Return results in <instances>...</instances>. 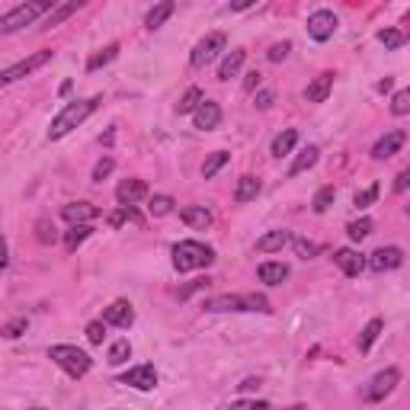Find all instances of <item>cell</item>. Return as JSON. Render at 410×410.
Listing matches in <instances>:
<instances>
[{
    "mask_svg": "<svg viewBox=\"0 0 410 410\" xmlns=\"http://www.w3.org/2000/svg\"><path fill=\"white\" fill-rule=\"evenodd\" d=\"M100 106V97H90V100H74L68 103L55 119H52V128H49V141H61L68 132H74L80 122H87L93 109Z\"/></svg>",
    "mask_w": 410,
    "mask_h": 410,
    "instance_id": "cell-1",
    "label": "cell"
},
{
    "mask_svg": "<svg viewBox=\"0 0 410 410\" xmlns=\"http://www.w3.org/2000/svg\"><path fill=\"white\" fill-rule=\"evenodd\" d=\"M52 0H26L20 7H13L10 13L0 16V35H10V32H20L23 26H32L39 16L52 13Z\"/></svg>",
    "mask_w": 410,
    "mask_h": 410,
    "instance_id": "cell-2",
    "label": "cell"
},
{
    "mask_svg": "<svg viewBox=\"0 0 410 410\" xmlns=\"http://www.w3.org/2000/svg\"><path fill=\"white\" fill-rule=\"evenodd\" d=\"M212 263H215V251L199 241H180L174 247L176 272H193V270H202V266H212Z\"/></svg>",
    "mask_w": 410,
    "mask_h": 410,
    "instance_id": "cell-3",
    "label": "cell"
},
{
    "mask_svg": "<svg viewBox=\"0 0 410 410\" xmlns=\"http://www.w3.org/2000/svg\"><path fill=\"white\" fill-rule=\"evenodd\" d=\"M49 359L61 368L64 375H71V378H84L87 372H90V366H93L90 356H87L84 349L71 346V343H58V346H52L49 349Z\"/></svg>",
    "mask_w": 410,
    "mask_h": 410,
    "instance_id": "cell-4",
    "label": "cell"
},
{
    "mask_svg": "<svg viewBox=\"0 0 410 410\" xmlns=\"http://www.w3.org/2000/svg\"><path fill=\"white\" fill-rule=\"evenodd\" d=\"M205 311L222 314V311H270V301L263 295H218V299L205 301Z\"/></svg>",
    "mask_w": 410,
    "mask_h": 410,
    "instance_id": "cell-5",
    "label": "cell"
},
{
    "mask_svg": "<svg viewBox=\"0 0 410 410\" xmlns=\"http://www.w3.org/2000/svg\"><path fill=\"white\" fill-rule=\"evenodd\" d=\"M49 61H52V49H39V52H32L29 58H23V61L10 64L7 71H0V90L10 87V84H16V80H23V77H29L32 71H39L42 64H49Z\"/></svg>",
    "mask_w": 410,
    "mask_h": 410,
    "instance_id": "cell-6",
    "label": "cell"
},
{
    "mask_svg": "<svg viewBox=\"0 0 410 410\" xmlns=\"http://www.w3.org/2000/svg\"><path fill=\"white\" fill-rule=\"evenodd\" d=\"M224 45H228L224 32H209L202 42H195L193 55H189V64L193 68H205V64H212L218 58V52H224Z\"/></svg>",
    "mask_w": 410,
    "mask_h": 410,
    "instance_id": "cell-7",
    "label": "cell"
},
{
    "mask_svg": "<svg viewBox=\"0 0 410 410\" xmlns=\"http://www.w3.org/2000/svg\"><path fill=\"white\" fill-rule=\"evenodd\" d=\"M397 382H401V372H397L394 366L391 368H385V372H378L375 378H372V382L366 385V388H362V397H366V401H385V397L391 394V391L397 388Z\"/></svg>",
    "mask_w": 410,
    "mask_h": 410,
    "instance_id": "cell-8",
    "label": "cell"
},
{
    "mask_svg": "<svg viewBox=\"0 0 410 410\" xmlns=\"http://www.w3.org/2000/svg\"><path fill=\"white\" fill-rule=\"evenodd\" d=\"M337 32V13L334 10H314L308 16V35H311L314 42H327V39H334Z\"/></svg>",
    "mask_w": 410,
    "mask_h": 410,
    "instance_id": "cell-9",
    "label": "cell"
},
{
    "mask_svg": "<svg viewBox=\"0 0 410 410\" xmlns=\"http://www.w3.org/2000/svg\"><path fill=\"white\" fill-rule=\"evenodd\" d=\"M119 385H128L135 391H154L157 388V372H154V366H135L119 378Z\"/></svg>",
    "mask_w": 410,
    "mask_h": 410,
    "instance_id": "cell-10",
    "label": "cell"
},
{
    "mask_svg": "<svg viewBox=\"0 0 410 410\" xmlns=\"http://www.w3.org/2000/svg\"><path fill=\"white\" fill-rule=\"evenodd\" d=\"M404 263V251L401 247H378L372 257L366 260V266L372 272H388V270H397Z\"/></svg>",
    "mask_w": 410,
    "mask_h": 410,
    "instance_id": "cell-11",
    "label": "cell"
},
{
    "mask_svg": "<svg viewBox=\"0 0 410 410\" xmlns=\"http://www.w3.org/2000/svg\"><path fill=\"white\" fill-rule=\"evenodd\" d=\"M404 141H407V132H404V128H391L388 135H382V138L375 141V147H372V157H375V160L394 157V154L404 147Z\"/></svg>",
    "mask_w": 410,
    "mask_h": 410,
    "instance_id": "cell-12",
    "label": "cell"
},
{
    "mask_svg": "<svg viewBox=\"0 0 410 410\" xmlns=\"http://www.w3.org/2000/svg\"><path fill=\"white\" fill-rule=\"evenodd\" d=\"M145 195H147L145 180H122L116 186V199H119V205H122V209H132V205H138Z\"/></svg>",
    "mask_w": 410,
    "mask_h": 410,
    "instance_id": "cell-13",
    "label": "cell"
},
{
    "mask_svg": "<svg viewBox=\"0 0 410 410\" xmlns=\"http://www.w3.org/2000/svg\"><path fill=\"white\" fill-rule=\"evenodd\" d=\"M61 218L71 224H90L93 218H100V209L93 202H68L61 209Z\"/></svg>",
    "mask_w": 410,
    "mask_h": 410,
    "instance_id": "cell-14",
    "label": "cell"
},
{
    "mask_svg": "<svg viewBox=\"0 0 410 410\" xmlns=\"http://www.w3.org/2000/svg\"><path fill=\"white\" fill-rule=\"evenodd\" d=\"M193 122H195V128H202V132L218 128V122H222V106L212 103V100H202L199 109L193 112Z\"/></svg>",
    "mask_w": 410,
    "mask_h": 410,
    "instance_id": "cell-15",
    "label": "cell"
},
{
    "mask_svg": "<svg viewBox=\"0 0 410 410\" xmlns=\"http://www.w3.org/2000/svg\"><path fill=\"white\" fill-rule=\"evenodd\" d=\"M103 324H112V327H132L135 324V311L128 301H112L109 308H103Z\"/></svg>",
    "mask_w": 410,
    "mask_h": 410,
    "instance_id": "cell-16",
    "label": "cell"
},
{
    "mask_svg": "<svg viewBox=\"0 0 410 410\" xmlns=\"http://www.w3.org/2000/svg\"><path fill=\"white\" fill-rule=\"evenodd\" d=\"M180 222L193 231H209L215 218H212V212L205 205H186V209H180Z\"/></svg>",
    "mask_w": 410,
    "mask_h": 410,
    "instance_id": "cell-17",
    "label": "cell"
},
{
    "mask_svg": "<svg viewBox=\"0 0 410 410\" xmlns=\"http://www.w3.org/2000/svg\"><path fill=\"white\" fill-rule=\"evenodd\" d=\"M334 263L340 266L343 270V276H359L362 270H366V257H362V253H356V251H349V247H343V251H337L334 253Z\"/></svg>",
    "mask_w": 410,
    "mask_h": 410,
    "instance_id": "cell-18",
    "label": "cell"
},
{
    "mask_svg": "<svg viewBox=\"0 0 410 410\" xmlns=\"http://www.w3.org/2000/svg\"><path fill=\"white\" fill-rule=\"evenodd\" d=\"M289 241H292V231H285V228L266 231V234L257 241V253H276V251H282Z\"/></svg>",
    "mask_w": 410,
    "mask_h": 410,
    "instance_id": "cell-19",
    "label": "cell"
},
{
    "mask_svg": "<svg viewBox=\"0 0 410 410\" xmlns=\"http://www.w3.org/2000/svg\"><path fill=\"white\" fill-rule=\"evenodd\" d=\"M330 90H334V74H318L311 84H308L305 100L308 103H324V100L330 97Z\"/></svg>",
    "mask_w": 410,
    "mask_h": 410,
    "instance_id": "cell-20",
    "label": "cell"
},
{
    "mask_svg": "<svg viewBox=\"0 0 410 410\" xmlns=\"http://www.w3.org/2000/svg\"><path fill=\"white\" fill-rule=\"evenodd\" d=\"M243 58H247V52H243V49L228 52V55L222 58V64H218V80H231V77L243 68Z\"/></svg>",
    "mask_w": 410,
    "mask_h": 410,
    "instance_id": "cell-21",
    "label": "cell"
},
{
    "mask_svg": "<svg viewBox=\"0 0 410 410\" xmlns=\"http://www.w3.org/2000/svg\"><path fill=\"white\" fill-rule=\"evenodd\" d=\"M257 276L263 285H282L285 279H289V266L285 263H260Z\"/></svg>",
    "mask_w": 410,
    "mask_h": 410,
    "instance_id": "cell-22",
    "label": "cell"
},
{
    "mask_svg": "<svg viewBox=\"0 0 410 410\" xmlns=\"http://www.w3.org/2000/svg\"><path fill=\"white\" fill-rule=\"evenodd\" d=\"M260 189H263V186H260L257 176H251V174L241 176L237 186H234V202H241V205H243V202H253L260 195Z\"/></svg>",
    "mask_w": 410,
    "mask_h": 410,
    "instance_id": "cell-23",
    "label": "cell"
},
{
    "mask_svg": "<svg viewBox=\"0 0 410 410\" xmlns=\"http://www.w3.org/2000/svg\"><path fill=\"white\" fill-rule=\"evenodd\" d=\"M174 10H176V4H174V0H164V4H157V7H154L151 13L145 16V26L151 29V32H154V29H160V26H164V23L170 20V16H174Z\"/></svg>",
    "mask_w": 410,
    "mask_h": 410,
    "instance_id": "cell-24",
    "label": "cell"
},
{
    "mask_svg": "<svg viewBox=\"0 0 410 410\" xmlns=\"http://www.w3.org/2000/svg\"><path fill=\"white\" fill-rule=\"evenodd\" d=\"M318 157H320V147L318 145H308L305 151L295 157L292 167H289V176H299V174H305V170H311L314 164H318Z\"/></svg>",
    "mask_w": 410,
    "mask_h": 410,
    "instance_id": "cell-25",
    "label": "cell"
},
{
    "mask_svg": "<svg viewBox=\"0 0 410 410\" xmlns=\"http://www.w3.org/2000/svg\"><path fill=\"white\" fill-rule=\"evenodd\" d=\"M385 330V320L375 318V320H368L366 327H362V334H359V353H368L372 349V343L378 340V334Z\"/></svg>",
    "mask_w": 410,
    "mask_h": 410,
    "instance_id": "cell-26",
    "label": "cell"
},
{
    "mask_svg": "<svg viewBox=\"0 0 410 410\" xmlns=\"http://www.w3.org/2000/svg\"><path fill=\"white\" fill-rule=\"evenodd\" d=\"M295 145H299V132H295V128H285V132H279L276 138H272V154H276V157H285V154H292Z\"/></svg>",
    "mask_w": 410,
    "mask_h": 410,
    "instance_id": "cell-27",
    "label": "cell"
},
{
    "mask_svg": "<svg viewBox=\"0 0 410 410\" xmlns=\"http://www.w3.org/2000/svg\"><path fill=\"white\" fill-rule=\"evenodd\" d=\"M90 231H93L90 224H71V231L64 234V251L74 253L77 247H80V243H84L87 237H90Z\"/></svg>",
    "mask_w": 410,
    "mask_h": 410,
    "instance_id": "cell-28",
    "label": "cell"
},
{
    "mask_svg": "<svg viewBox=\"0 0 410 410\" xmlns=\"http://www.w3.org/2000/svg\"><path fill=\"white\" fill-rule=\"evenodd\" d=\"M334 199H337V189L334 186H320L318 193H314V202H311V209L318 212V215H324L330 205H334Z\"/></svg>",
    "mask_w": 410,
    "mask_h": 410,
    "instance_id": "cell-29",
    "label": "cell"
},
{
    "mask_svg": "<svg viewBox=\"0 0 410 410\" xmlns=\"http://www.w3.org/2000/svg\"><path fill=\"white\" fill-rule=\"evenodd\" d=\"M228 160H231V154H228V151H215V154H209V160L202 164V176H205V180H212V176H215L218 170H222L224 164H228Z\"/></svg>",
    "mask_w": 410,
    "mask_h": 410,
    "instance_id": "cell-30",
    "label": "cell"
},
{
    "mask_svg": "<svg viewBox=\"0 0 410 410\" xmlns=\"http://www.w3.org/2000/svg\"><path fill=\"white\" fill-rule=\"evenodd\" d=\"M202 100H205V97H202L199 87H189V90L183 93V100L176 103V112H180V116H186V112H195V109H199Z\"/></svg>",
    "mask_w": 410,
    "mask_h": 410,
    "instance_id": "cell-31",
    "label": "cell"
},
{
    "mask_svg": "<svg viewBox=\"0 0 410 410\" xmlns=\"http://www.w3.org/2000/svg\"><path fill=\"white\" fill-rule=\"evenodd\" d=\"M116 55H119V45L112 42V45H106V49H100L97 55H90V61H87V71H100L103 64H109V61H116Z\"/></svg>",
    "mask_w": 410,
    "mask_h": 410,
    "instance_id": "cell-32",
    "label": "cell"
},
{
    "mask_svg": "<svg viewBox=\"0 0 410 410\" xmlns=\"http://www.w3.org/2000/svg\"><path fill=\"white\" fill-rule=\"evenodd\" d=\"M80 7H84L80 0H68V4H61V7L52 10V13H49V23H45V26H58V23H64L71 13H77Z\"/></svg>",
    "mask_w": 410,
    "mask_h": 410,
    "instance_id": "cell-33",
    "label": "cell"
},
{
    "mask_svg": "<svg viewBox=\"0 0 410 410\" xmlns=\"http://www.w3.org/2000/svg\"><path fill=\"white\" fill-rule=\"evenodd\" d=\"M106 359H109V366H122V362H128V359H132V343L116 340L109 346V356H106Z\"/></svg>",
    "mask_w": 410,
    "mask_h": 410,
    "instance_id": "cell-34",
    "label": "cell"
},
{
    "mask_svg": "<svg viewBox=\"0 0 410 410\" xmlns=\"http://www.w3.org/2000/svg\"><path fill=\"white\" fill-rule=\"evenodd\" d=\"M292 251H295V257H301V260H311V257H318L320 253V243H314V241H305V237H295L292 234Z\"/></svg>",
    "mask_w": 410,
    "mask_h": 410,
    "instance_id": "cell-35",
    "label": "cell"
},
{
    "mask_svg": "<svg viewBox=\"0 0 410 410\" xmlns=\"http://www.w3.org/2000/svg\"><path fill=\"white\" fill-rule=\"evenodd\" d=\"M372 228H375V224H372V218H359V222H349L346 224V234H349V241H366L368 234H372Z\"/></svg>",
    "mask_w": 410,
    "mask_h": 410,
    "instance_id": "cell-36",
    "label": "cell"
},
{
    "mask_svg": "<svg viewBox=\"0 0 410 410\" xmlns=\"http://www.w3.org/2000/svg\"><path fill=\"white\" fill-rule=\"evenodd\" d=\"M147 212H151L154 218H164L174 212V199L170 195H151V205H147Z\"/></svg>",
    "mask_w": 410,
    "mask_h": 410,
    "instance_id": "cell-37",
    "label": "cell"
},
{
    "mask_svg": "<svg viewBox=\"0 0 410 410\" xmlns=\"http://www.w3.org/2000/svg\"><path fill=\"white\" fill-rule=\"evenodd\" d=\"M378 42H382L385 49H391V52H394V49H401V45L407 42V39H404V32H401V29H382V32H378Z\"/></svg>",
    "mask_w": 410,
    "mask_h": 410,
    "instance_id": "cell-38",
    "label": "cell"
},
{
    "mask_svg": "<svg viewBox=\"0 0 410 410\" xmlns=\"http://www.w3.org/2000/svg\"><path fill=\"white\" fill-rule=\"evenodd\" d=\"M26 327H29L26 318H16V320H10V324L0 327V337H4V340H16V337L26 334Z\"/></svg>",
    "mask_w": 410,
    "mask_h": 410,
    "instance_id": "cell-39",
    "label": "cell"
},
{
    "mask_svg": "<svg viewBox=\"0 0 410 410\" xmlns=\"http://www.w3.org/2000/svg\"><path fill=\"white\" fill-rule=\"evenodd\" d=\"M378 183H372L368 189H362V193H356V199H353V205L356 209H368V205H375V199H378Z\"/></svg>",
    "mask_w": 410,
    "mask_h": 410,
    "instance_id": "cell-40",
    "label": "cell"
},
{
    "mask_svg": "<svg viewBox=\"0 0 410 410\" xmlns=\"http://www.w3.org/2000/svg\"><path fill=\"white\" fill-rule=\"evenodd\" d=\"M112 170H116V160H112L109 154H103V157L97 160V167H93V183H103Z\"/></svg>",
    "mask_w": 410,
    "mask_h": 410,
    "instance_id": "cell-41",
    "label": "cell"
},
{
    "mask_svg": "<svg viewBox=\"0 0 410 410\" xmlns=\"http://www.w3.org/2000/svg\"><path fill=\"white\" fill-rule=\"evenodd\" d=\"M391 112H394V116H407L410 112V90L394 93V100H391Z\"/></svg>",
    "mask_w": 410,
    "mask_h": 410,
    "instance_id": "cell-42",
    "label": "cell"
},
{
    "mask_svg": "<svg viewBox=\"0 0 410 410\" xmlns=\"http://www.w3.org/2000/svg\"><path fill=\"white\" fill-rule=\"evenodd\" d=\"M103 337H106V324L103 320H90V324H87V340H90L93 346H100Z\"/></svg>",
    "mask_w": 410,
    "mask_h": 410,
    "instance_id": "cell-43",
    "label": "cell"
},
{
    "mask_svg": "<svg viewBox=\"0 0 410 410\" xmlns=\"http://www.w3.org/2000/svg\"><path fill=\"white\" fill-rule=\"evenodd\" d=\"M289 52H292V45H289V42H276L270 52H266V58H270V61H285Z\"/></svg>",
    "mask_w": 410,
    "mask_h": 410,
    "instance_id": "cell-44",
    "label": "cell"
},
{
    "mask_svg": "<svg viewBox=\"0 0 410 410\" xmlns=\"http://www.w3.org/2000/svg\"><path fill=\"white\" fill-rule=\"evenodd\" d=\"M231 410H270V404L266 401H234Z\"/></svg>",
    "mask_w": 410,
    "mask_h": 410,
    "instance_id": "cell-45",
    "label": "cell"
},
{
    "mask_svg": "<svg viewBox=\"0 0 410 410\" xmlns=\"http://www.w3.org/2000/svg\"><path fill=\"white\" fill-rule=\"evenodd\" d=\"M272 90H257V97H253V106H257V109H270L272 106Z\"/></svg>",
    "mask_w": 410,
    "mask_h": 410,
    "instance_id": "cell-46",
    "label": "cell"
},
{
    "mask_svg": "<svg viewBox=\"0 0 410 410\" xmlns=\"http://www.w3.org/2000/svg\"><path fill=\"white\" fill-rule=\"evenodd\" d=\"M35 228H39V241H42V243H52V241H55V228H52V224L45 222V218H42L39 224H35Z\"/></svg>",
    "mask_w": 410,
    "mask_h": 410,
    "instance_id": "cell-47",
    "label": "cell"
},
{
    "mask_svg": "<svg viewBox=\"0 0 410 410\" xmlns=\"http://www.w3.org/2000/svg\"><path fill=\"white\" fill-rule=\"evenodd\" d=\"M205 285H209V279H195L193 285H186V289H180V299H189V295H193L195 289H205Z\"/></svg>",
    "mask_w": 410,
    "mask_h": 410,
    "instance_id": "cell-48",
    "label": "cell"
},
{
    "mask_svg": "<svg viewBox=\"0 0 410 410\" xmlns=\"http://www.w3.org/2000/svg\"><path fill=\"white\" fill-rule=\"evenodd\" d=\"M407 180H410V170H401L394 180V193H407Z\"/></svg>",
    "mask_w": 410,
    "mask_h": 410,
    "instance_id": "cell-49",
    "label": "cell"
},
{
    "mask_svg": "<svg viewBox=\"0 0 410 410\" xmlns=\"http://www.w3.org/2000/svg\"><path fill=\"white\" fill-rule=\"evenodd\" d=\"M10 257H7V241H4V234H0V270H7Z\"/></svg>",
    "mask_w": 410,
    "mask_h": 410,
    "instance_id": "cell-50",
    "label": "cell"
},
{
    "mask_svg": "<svg viewBox=\"0 0 410 410\" xmlns=\"http://www.w3.org/2000/svg\"><path fill=\"white\" fill-rule=\"evenodd\" d=\"M391 87H394V80H391V77H385V80H378V84H375V90L378 93H388Z\"/></svg>",
    "mask_w": 410,
    "mask_h": 410,
    "instance_id": "cell-51",
    "label": "cell"
},
{
    "mask_svg": "<svg viewBox=\"0 0 410 410\" xmlns=\"http://www.w3.org/2000/svg\"><path fill=\"white\" fill-rule=\"evenodd\" d=\"M237 388H241V391H253V388H260V382H257V378H247V382H241Z\"/></svg>",
    "mask_w": 410,
    "mask_h": 410,
    "instance_id": "cell-52",
    "label": "cell"
},
{
    "mask_svg": "<svg viewBox=\"0 0 410 410\" xmlns=\"http://www.w3.org/2000/svg\"><path fill=\"white\" fill-rule=\"evenodd\" d=\"M257 80H260V74H257V71H253V74L247 77V90H253V87H257Z\"/></svg>",
    "mask_w": 410,
    "mask_h": 410,
    "instance_id": "cell-53",
    "label": "cell"
},
{
    "mask_svg": "<svg viewBox=\"0 0 410 410\" xmlns=\"http://www.w3.org/2000/svg\"><path fill=\"white\" fill-rule=\"evenodd\" d=\"M285 410H305V407H301V404H295V407H285Z\"/></svg>",
    "mask_w": 410,
    "mask_h": 410,
    "instance_id": "cell-54",
    "label": "cell"
},
{
    "mask_svg": "<svg viewBox=\"0 0 410 410\" xmlns=\"http://www.w3.org/2000/svg\"><path fill=\"white\" fill-rule=\"evenodd\" d=\"M32 410H42V407H32Z\"/></svg>",
    "mask_w": 410,
    "mask_h": 410,
    "instance_id": "cell-55",
    "label": "cell"
}]
</instances>
